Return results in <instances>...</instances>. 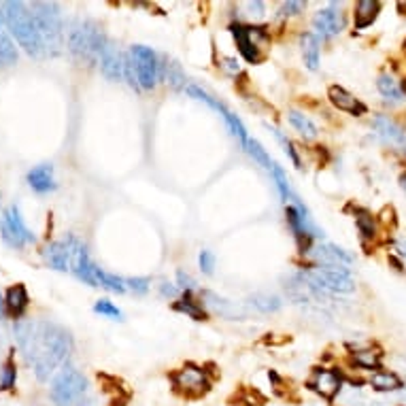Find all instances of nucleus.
Listing matches in <instances>:
<instances>
[{"mask_svg": "<svg viewBox=\"0 0 406 406\" xmlns=\"http://www.w3.org/2000/svg\"><path fill=\"white\" fill-rule=\"evenodd\" d=\"M17 347L39 381L49 377L66 364L72 351V339L68 332L49 319H22L13 327Z\"/></svg>", "mask_w": 406, "mask_h": 406, "instance_id": "nucleus-1", "label": "nucleus"}, {"mask_svg": "<svg viewBox=\"0 0 406 406\" xmlns=\"http://www.w3.org/2000/svg\"><path fill=\"white\" fill-rule=\"evenodd\" d=\"M106 43H108V36L104 34L102 26H98L92 19L72 22L68 30V39H66V47L70 56L90 66L98 64L100 54L106 47Z\"/></svg>", "mask_w": 406, "mask_h": 406, "instance_id": "nucleus-2", "label": "nucleus"}, {"mask_svg": "<svg viewBox=\"0 0 406 406\" xmlns=\"http://www.w3.org/2000/svg\"><path fill=\"white\" fill-rule=\"evenodd\" d=\"M3 13H5V24L9 32L15 36L19 47H24V51L32 58H43L45 49L41 43L39 30H36L34 17L30 13V7L22 3V0H9V3H3Z\"/></svg>", "mask_w": 406, "mask_h": 406, "instance_id": "nucleus-3", "label": "nucleus"}, {"mask_svg": "<svg viewBox=\"0 0 406 406\" xmlns=\"http://www.w3.org/2000/svg\"><path fill=\"white\" fill-rule=\"evenodd\" d=\"M34 17L36 30H39L41 43L45 49V58H56L64 47V19L58 3H32L28 5Z\"/></svg>", "mask_w": 406, "mask_h": 406, "instance_id": "nucleus-4", "label": "nucleus"}, {"mask_svg": "<svg viewBox=\"0 0 406 406\" xmlns=\"http://www.w3.org/2000/svg\"><path fill=\"white\" fill-rule=\"evenodd\" d=\"M88 381L72 366H64L51 381L49 398L56 406H79L86 400Z\"/></svg>", "mask_w": 406, "mask_h": 406, "instance_id": "nucleus-5", "label": "nucleus"}, {"mask_svg": "<svg viewBox=\"0 0 406 406\" xmlns=\"http://www.w3.org/2000/svg\"><path fill=\"white\" fill-rule=\"evenodd\" d=\"M230 32L234 36V43L241 51V56L249 64H260L264 60L262 43L268 41L266 26H245V24H232Z\"/></svg>", "mask_w": 406, "mask_h": 406, "instance_id": "nucleus-6", "label": "nucleus"}, {"mask_svg": "<svg viewBox=\"0 0 406 406\" xmlns=\"http://www.w3.org/2000/svg\"><path fill=\"white\" fill-rule=\"evenodd\" d=\"M285 221L287 226L296 238V245H298V251L302 255H309L313 253V241L323 232L317 230V226L313 224V219L309 217V211L304 206H296V204H287L285 206Z\"/></svg>", "mask_w": 406, "mask_h": 406, "instance_id": "nucleus-7", "label": "nucleus"}, {"mask_svg": "<svg viewBox=\"0 0 406 406\" xmlns=\"http://www.w3.org/2000/svg\"><path fill=\"white\" fill-rule=\"evenodd\" d=\"M130 58H132V64L136 70L138 88L140 90H154L158 86V81L162 79L158 54L145 45H134L130 49Z\"/></svg>", "mask_w": 406, "mask_h": 406, "instance_id": "nucleus-8", "label": "nucleus"}, {"mask_svg": "<svg viewBox=\"0 0 406 406\" xmlns=\"http://www.w3.org/2000/svg\"><path fill=\"white\" fill-rule=\"evenodd\" d=\"M170 383L181 396L192 398V400L206 396L211 389V381H209L206 371H202V368H198L194 364H188V366L179 368V371H174L170 375Z\"/></svg>", "mask_w": 406, "mask_h": 406, "instance_id": "nucleus-9", "label": "nucleus"}, {"mask_svg": "<svg viewBox=\"0 0 406 406\" xmlns=\"http://www.w3.org/2000/svg\"><path fill=\"white\" fill-rule=\"evenodd\" d=\"M0 236L5 238L7 245H11L15 249H24L28 243H34V234L26 226L17 204H11L3 213V219H0Z\"/></svg>", "mask_w": 406, "mask_h": 406, "instance_id": "nucleus-10", "label": "nucleus"}, {"mask_svg": "<svg viewBox=\"0 0 406 406\" xmlns=\"http://www.w3.org/2000/svg\"><path fill=\"white\" fill-rule=\"evenodd\" d=\"M66 245H68V257H70V273L75 275L79 281L92 285V287H98L96 283V264L90 257V251L86 247V243H81L77 236L68 234L66 238Z\"/></svg>", "mask_w": 406, "mask_h": 406, "instance_id": "nucleus-11", "label": "nucleus"}, {"mask_svg": "<svg viewBox=\"0 0 406 406\" xmlns=\"http://www.w3.org/2000/svg\"><path fill=\"white\" fill-rule=\"evenodd\" d=\"M307 387L311 391H315L317 396H321L323 400L332 402L336 400L345 387V377L336 368H325V366H317L313 368V373L307 381Z\"/></svg>", "mask_w": 406, "mask_h": 406, "instance_id": "nucleus-12", "label": "nucleus"}, {"mask_svg": "<svg viewBox=\"0 0 406 406\" xmlns=\"http://www.w3.org/2000/svg\"><path fill=\"white\" fill-rule=\"evenodd\" d=\"M186 92H188L192 98H196V100H200V102L209 104L213 111H217V113L221 115V120L226 122L228 130L232 132V136H234V138H238V140H241V145L245 147V143L249 140V136H247V128L243 126V122H241V120L232 113V111H230L224 102H219L217 98H213L206 90H202V88H200V86H196V83H190Z\"/></svg>", "mask_w": 406, "mask_h": 406, "instance_id": "nucleus-13", "label": "nucleus"}, {"mask_svg": "<svg viewBox=\"0 0 406 406\" xmlns=\"http://www.w3.org/2000/svg\"><path fill=\"white\" fill-rule=\"evenodd\" d=\"M313 28L317 32V39L321 41H327L332 36H336L343 32L345 28V13H343V7L332 3L330 7L317 11V15L313 17Z\"/></svg>", "mask_w": 406, "mask_h": 406, "instance_id": "nucleus-14", "label": "nucleus"}, {"mask_svg": "<svg viewBox=\"0 0 406 406\" xmlns=\"http://www.w3.org/2000/svg\"><path fill=\"white\" fill-rule=\"evenodd\" d=\"M124 60L126 56L117 49V45L113 41H108L106 47L100 54L98 66L102 70V75L111 81H122L124 79Z\"/></svg>", "mask_w": 406, "mask_h": 406, "instance_id": "nucleus-15", "label": "nucleus"}, {"mask_svg": "<svg viewBox=\"0 0 406 406\" xmlns=\"http://www.w3.org/2000/svg\"><path fill=\"white\" fill-rule=\"evenodd\" d=\"M327 98H330V102L334 104L339 111H345V113L355 115V117L366 115V111H368V106L362 100H357L351 92H347L341 86H330L327 88Z\"/></svg>", "mask_w": 406, "mask_h": 406, "instance_id": "nucleus-16", "label": "nucleus"}, {"mask_svg": "<svg viewBox=\"0 0 406 406\" xmlns=\"http://www.w3.org/2000/svg\"><path fill=\"white\" fill-rule=\"evenodd\" d=\"M353 219H355V226L359 232V241L368 249L379 236V219L368 209H362V206L353 209Z\"/></svg>", "mask_w": 406, "mask_h": 406, "instance_id": "nucleus-17", "label": "nucleus"}, {"mask_svg": "<svg viewBox=\"0 0 406 406\" xmlns=\"http://www.w3.org/2000/svg\"><path fill=\"white\" fill-rule=\"evenodd\" d=\"M202 302L204 307H209L211 311H215L219 317H224V319H232V321H243L247 317V313L243 311V307H238L236 302H230L226 298H221L217 296V293L213 291H202Z\"/></svg>", "mask_w": 406, "mask_h": 406, "instance_id": "nucleus-18", "label": "nucleus"}, {"mask_svg": "<svg viewBox=\"0 0 406 406\" xmlns=\"http://www.w3.org/2000/svg\"><path fill=\"white\" fill-rule=\"evenodd\" d=\"M30 304V296L24 283H15L7 289L5 293V309H7V317L22 321V317L26 315Z\"/></svg>", "mask_w": 406, "mask_h": 406, "instance_id": "nucleus-19", "label": "nucleus"}, {"mask_svg": "<svg viewBox=\"0 0 406 406\" xmlns=\"http://www.w3.org/2000/svg\"><path fill=\"white\" fill-rule=\"evenodd\" d=\"M373 128L377 130V134H379L387 145L400 147V149L406 145V130H404L400 124H396L391 117H387V115H377V117L373 120Z\"/></svg>", "mask_w": 406, "mask_h": 406, "instance_id": "nucleus-20", "label": "nucleus"}, {"mask_svg": "<svg viewBox=\"0 0 406 406\" xmlns=\"http://www.w3.org/2000/svg\"><path fill=\"white\" fill-rule=\"evenodd\" d=\"M28 186L36 194H49L58 188L56 177H54V166L51 164H39L28 172Z\"/></svg>", "mask_w": 406, "mask_h": 406, "instance_id": "nucleus-21", "label": "nucleus"}, {"mask_svg": "<svg viewBox=\"0 0 406 406\" xmlns=\"http://www.w3.org/2000/svg\"><path fill=\"white\" fill-rule=\"evenodd\" d=\"M313 255L319 260V264H330V266H349L353 264V255L339 247V245H332V243H325L321 247H317L313 251Z\"/></svg>", "mask_w": 406, "mask_h": 406, "instance_id": "nucleus-22", "label": "nucleus"}, {"mask_svg": "<svg viewBox=\"0 0 406 406\" xmlns=\"http://www.w3.org/2000/svg\"><path fill=\"white\" fill-rule=\"evenodd\" d=\"M43 257H45V262L51 268H56L60 273H70V257H68V245H66V241H54V243L45 245Z\"/></svg>", "mask_w": 406, "mask_h": 406, "instance_id": "nucleus-23", "label": "nucleus"}, {"mask_svg": "<svg viewBox=\"0 0 406 406\" xmlns=\"http://www.w3.org/2000/svg\"><path fill=\"white\" fill-rule=\"evenodd\" d=\"M381 13V3L379 0H359L355 5V13H353V22L357 30H366L371 28L377 17Z\"/></svg>", "mask_w": 406, "mask_h": 406, "instance_id": "nucleus-24", "label": "nucleus"}, {"mask_svg": "<svg viewBox=\"0 0 406 406\" xmlns=\"http://www.w3.org/2000/svg\"><path fill=\"white\" fill-rule=\"evenodd\" d=\"M349 364L355 368H362V371H381V364H383V353L379 349L373 347H366V349H355L349 355Z\"/></svg>", "mask_w": 406, "mask_h": 406, "instance_id": "nucleus-25", "label": "nucleus"}, {"mask_svg": "<svg viewBox=\"0 0 406 406\" xmlns=\"http://www.w3.org/2000/svg\"><path fill=\"white\" fill-rule=\"evenodd\" d=\"M160 70H162V77L166 79V83L181 92V90H188V79H186V72H183L181 64L174 62V60H168V58H162L160 60Z\"/></svg>", "mask_w": 406, "mask_h": 406, "instance_id": "nucleus-26", "label": "nucleus"}, {"mask_svg": "<svg viewBox=\"0 0 406 406\" xmlns=\"http://www.w3.org/2000/svg\"><path fill=\"white\" fill-rule=\"evenodd\" d=\"M172 309L179 311V313H186L188 317H192V319H196V321H204V319L209 317L204 304L198 302V300L192 296V291H183V296L172 304Z\"/></svg>", "mask_w": 406, "mask_h": 406, "instance_id": "nucleus-27", "label": "nucleus"}, {"mask_svg": "<svg viewBox=\"0 0 406 406\" xmlns=\"http://www.w3.org/2000/svg\"><path fill=\"white\" fill-rule=\"evenodd\" d=\"M371 387L379 393H389V391H400L404 387V383L391 371H377L371 377Z\"/></svg>", "mask_w": 406, "mask_h": 406, "instance_id": "nucleus-28", "label": "nucleus"}, {"mask_svg": "<svg viewBox=\"0 0 406 406\" xmlns=\"http://www.w3.org/2000/svg\"><path fill=\"white\" fill-rule=\"evenodd\" d=\"M300 43H302V56H304V64L311 70L319 68V39L315 32H304L300 36Z\"/></svg>", "mask_w": 406, "mask_h": 406, "instance_id": "nucleus-29", "label": "nucleus"}, {"mask_svg": "<svg viewBox=\"0 0 406 406\" xmlns=\"http://www.w3.org/2000/svg\"><path fill=\"white\" fill-rule=\"evenodd\" d=\"M249 307L255 309L257 313L268 315V313H277L283 307V302L279 296H275V293H253L249 298Z\"/></svg>", "mask_w": 406, "mask_h": 406, "instance_id": "nucleus-30", "label": "nucleus"}, {"mask_svg": "<svg viewBox=\"0 0 406 406\" xmlns=\"http://www.w3.org/2000/svg\"><path fill=\"white\" fill-rule=\"evenodd\" d=\"M245 152H247L257 164H260L268 174H270V170L277 166V162L268 156V152H266L264 147H262L260 143H257V140H253V138H249V140L245 143Z\"/></svg>", "mask_w": 406, "mask_h": 406, "instance_id": "nucleus-31", "label": "nucleus"}, {"mask_svg": "<svg viewBox=\"0 0 406 406\" xmlns=\"http://www.w3.org/2000/svg\"><path fill=\"white\" fill-rule=\"evenodd\" d=\"M96 283H98V287H104V289L115 291V293H124V291L128 289L124 277H117V275H113V273H106V270H102L100 266L96 268Z\"/></svg>", "mask_w": 406, "mask_h": 406, "instance_id": "nucleus-32", "label": "nucleus"}, {"mask_svg": "<svg viewBox=\"0 0 406 406\" xmlns=\"http://www.w3.org/2000/svg\"><path fill=\"white\" fill-rule=\"evenodd\" d=\"M289 124L300 132L302 138H315L317 136V126L304 115L300 111H289Z\"/></svg>", "mask_w": 406, "mask_h": 406, "instance_id": "nucleus-33", "label": "nucleus"}, {"mask_svg": "<svg viewBox=\"0 0 406 406\" xmlns=\"http://www.w3.org/2000/svg\"><path fill=\"white\" fill-rule=\"evenodd\" d=\"M17 62V47L7 32H0V68H9Z\"/></svg>", "mask_w": 406, "mask_h": 406, "instance_id": "nucleus-34", "label": "nucleus"}, {"mask_svg": "<svg viewBox=\"0 0 406 406\" xmlns=\"http://www.w3.org/2000/svg\"><path fill=\"white\" fill-rule=\"evenodd\" d=\"M377 88H379V92H381V96L383 98H387L389 102H400L402 100V90H400V86H398V81L391 77V75H379V79H377Z\"/></svg>", "mask_w": 406, "mask_h": 406, "instance_id": "nucleus-35", "label": "nucleus"}, {"mask_svg": "<svg viewBox=\"0 0 406 406\" xmlns=\"http://www.w3.org/2000/svg\"><path fill=\"white\" fill-rule=\"evenodd\" d=\"M17 383V368L13 357H9L3 364V371H0V391H13Z\"/></svg>", "mask_w": 406, "mask_h": 406, "instance_id": "nucleus-36", "label": "nucleus"}, {"mask_svg": "<svg viewBox=\"0 0 406 406\" xmlns=\"http://www.w3.org/2000/svg\"><path fill=\"white\" fill-rule=\"evenodd\" d=\"M275 132V136H277V140L283 145V149H285V154L291 158V162H293V166L296 168H302V162H300V156H298V152H296V147H293V143L285 136V134H281L279 130H273Z\"/></svg>", "mask_w": 406, "mask_h": 406, "instance_id": "nucleus-37", "label": "nucleus"}, {"mask_svg": "<svg viewBox=\"0 0 406 406\" xmlns=\"http://www.w3.org/2000/svg\"><path fill=\"white\" fill-rule=\"evenodd\" d=\"M94 311L98 313V315H104V317H111V319H122L124 315H122V311L111 302V300H106V298H102V300H98L96 304H94Z\"/></svg>", "mask_w": 406, "mask_h": 406, "instance_id": "nucleus-38", "label": "nucleus"}, {"mask_svg": "<svg viewBox=\"0 0 406 406\" xmlns=\"http://www.w3.org/2000/svg\"><path fill=\"white\" fill-rule=\"evenodd\" d=\"M126 287L134 293H138V296H143V293L149 291V279L145 277H130L126 279Z\"/></svg>", "mask_w": 406, "mask_h": 406, "instance_id": "nucleus-39", "label": "nucleus"}, {"mask_svg": "<svg viewBox=\"0 0 406 406\" xmlns=\"http://www.w3.org/2000/svg\"><path fill=\"white\" fill-rule=\"evenodd\" d=\"M304 3H300V0H287V3H283L281 5V15L283 17H287V15H298V13H302L304 11Z\"/></svg>", "mask_w": 406, "mask_h": 406, "instance_id": "nucleus-40", "label": "nucleus"}, {"mask_svg": "<svg viewBox=\"0 0 406 406\" xmlns=\"http://www.w3.org/2000/svg\"><path fill=\"white\" fill-rule=\"evenodd\" d=\"M198 264H200V270L204 275H213V268H215V255L211 251H200L198 255Z\"/></svg>", "mask_w": 406, "mask_h": 406, "instance_id": "nucleus-41", "label": "nucleus"}, {"mask_svg": "<svg viewBox=\"0 0 406 406\" xmlns=\"http://www.w3.org/2000/svg\"><path fill=\"white\" fill-rule=\"evenodd\" d=\"M177 281H179V287L183 291H194V287H196V281L188 273H183V270L177 273Z\"/></svg>", "mask_w": 406, "mask_h": 406, "instance_id": "nucleus-42", "label": "nucleus"}, {"mask_svg": "<svg viewBox=\"0 0 406 406\" xmlns=\"http://www.w3.org/2000/svg\"><path fill=\"white\" fill-rule=\"evenodd\" d=\"M343 402L347 404V406H362V402H364V396L357 391V387H351L345 396H343Z\"/></svg>", "mask_w": 406, "mask_h": 406, "instance_id": "nucleus-43", "label": "nucleus"}, {"mask_svg": "<svg viewBox=\"0 0 406 406\" xmlns=\"http://www.w3.org/2000/svg\"><path fill=\"white\" fill-rule=\"evenodd\" d=\"M379 221H383V224H391V226H396V211L389 206V209H383L381 211V215L377 217Z\"/></svg>", "mask_w": 406, "mask_h": 406, "instance_id": "nucleus-44", "label": "nucleus"}, {"mask_svg": "<svg viewBox=\"0 0 406 406\" xmlns=\"http://www.w3.org/2000/svg\"><path fill=\"white\" fill-rule=\"evenodd\" d=\"M160 293H162L164 298H174V296H177V287H174L172 283H166V281H164V283L160 285Z\"/></svg>", "mask_w": 406, "mask_h": 406, "instance_id": "nucleus-45", "label": "nucleus"}, {"mask_svg": "<svg viewBox=\"0 0 406 406\" xmlns=\"http://www.w3.org/2000/svg\"><path fill=\"white\" fill-rule=\"evenodd\" d=\"M247 9L253 15H262L264 13V3H260V0H253V3H247Z\"/></svg>", "mask_w": 406, "mask_h": 406, "instance_id": "nucleus-46", "label": "nucleus"}, {"mask_svg": "<svg viewBox=\"0 0 406 406\" xmlns=\"http://www.w3.org/2000/svg\"><path fill=\"white\" fill-rule=\"evenodd\" d=\"M396 251H398L402 257H406V241H404V238H398V241H396Z\"/></svg>", "mask_w": 406, "mask_h": 406, "instance_id": "nucleus-47", "label": "nucleus"}, {"mask_svg": "<svg viewBox=\"0 0 406 406\" xmlns=\"http://www.w3.org/2000/svg\"><path fill=\"white\" fill-rule=\"evenodd\" d=\"M389 264H393V268L398 270V273H404V264L398 260V257L396 255H389Z\"/></svg>", "mask_w": 406, "mask_h": 406, "instance_id": "nucleus-48", "label": "nucleus"}, {"mask_svg": "<svg viewBox=\"0 0 406 406\" xmlns=\"http://www.w3.org/2000/svg\"><path fill=\"white\" fill-rule=\"evenodd\" d=\"M224 62H226V68H230L232 72H238V62L234 58H226Z\"/></svg>", "mask_w": 406, "mask_h": 406, "instance_id": "nucleus-49", "label": "nucleus"}, {"mask_svg": "<svg viewBox=\"0 0 406 406\" xmlns=\"http://www.w3.org/2000/svg\"><path fill=\"white\" fill-rule=\"evenodd\" d=\"M400 188L404 190V194H406V172H402L400 174Z\"/></svg>", "mask_w": 406, "mask_h": 406, "instance_id": "nucleus-50", "label": "nucleus"}, {"mask_svg": "<svg viewBox=\"0 0 406 406\" xmlns=\"http://www.w3.org/2000/svg\"><path fill=\"white\" fill-rule=\"evenodd\" d=\"M398 11H400L402 15H406V3H404V0H400V3H398Z\"/></svg>", "mask_w": 406, "mask_h": 406, "instance_id": "nucleus-51", "label": "nucleus"}, {"mask_svg": "<svg viewBox=\"0 0 406 406\" xmlns=\"http://www.w3.org/2000/svg\"><path fill=\"white\" fill-rule=\"evenodd\" d=\"M400 90H402V94H406V77L402 79V83H400Z\"/></svg>", "mask_w": 406, "mask_h": 406, "instance_id": "nucleus-52", "label": "nucleus"}, {"mask_svg": "<svg viewBox=\"0 0 406 406\" xmlns=\"http://www.w3.org/2000/svg\"><path fill=\"white\" fill-rule=\"evenodd\" d=\"M402 152H404V156H406V145H404V147H402Z\"/></svg>", "mask_w": 406, "mask_h": 406, "instance_id": "nucleus-53", "label": "nucleus"}, {"mask_svg": "<svg viewBox=\"0 0 406 406\" xmlns=\"http://www.w3.org/2000/svg\"><path fill=\"white\" fill-rule=\"evenodd\" d=\"M0 219H3V215H0Z\"/></svg>", "mask_w": 406, "mask_h": 406, "instance_id": "nucleus-54", "label": "nucleus"}]
</instances>
